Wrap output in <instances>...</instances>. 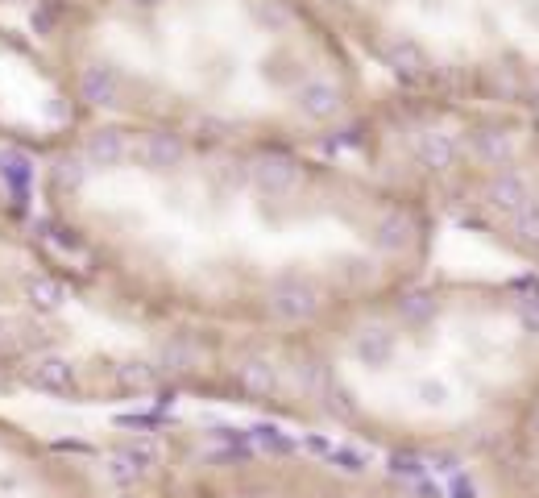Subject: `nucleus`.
Wrapping results in <instances>:
<instances>
[{
  "instance_id": "9",
  "label": "nucleus",
  "mask_w": 539,
  "mask_h": 498,
  "mask_svg": "<svg viewBox=\"0 0 539 498\" xmlns=\"http://www.w3.org/2000/svg\"><path fill=\"white\" fill-rule=\"evenodd\" d=\"M481 478L490 482L486 494L502 498H539V382L527 395L515 428L506 432L502 449L486 461Z\"/></svg>"
},
{
  "instance_id": "6",
  "label": "nucleus",
  "mask_w": 539,
  "mask_h": 498,
  "mask_svg": "<svg viewBox=\"0 0 539 498\" xmlns=\"http://www.w3.org/2000/svg\"><path fill=\"white\" fill-rule=\"evenodd\" d=\"M382 88L539 117V0H307Z\"/></svg>"
},
{
  "instance_id": "3",
  "label": "nucleus",
  "mask_w": 539,
  "mask_h": 498,
  "mask_svg": "<svg viewBox=\"0 0 539 498\" xmlns=\"http://www.w3.org/2000/svg\"><path fill=\"white\" fill-rule=\"evenodd\" d=\"M59 125L349 154L378 79L307 0H75L34 42Z\"/></svg>"
},
{
  "instance_id": "7",
  "label": "nucleus",
  "mask_w": 539,
  "mask_h": 498,
  "mask_svg": "<svg viewBox=\"0 0 539 498\" xmlns=\"http://www.w3.org/2000/svg\"><path fill=\"white\" fill-rule=\"evenodd\" d=\"M125 498H461L436 469L382 461L282 424H166L104 457Z\"/></svg>"
},
{
  "instance_id": "10",
  "label": "nucleus",
  "mask_w": 539,
  "mask_h": 498,
  "mask_svg": "<svg viewBox=\"0 0 539 498\" xmlns=\"http://www.w3.org/2000/svg\"><path fill=\"white\" fill-rule=\"evenodd\" d=\"M67 5H75V0H0V71L25 67L34 79V42L42 25Z\"/></svg>"
},
{
  "instance_id": "8",
  "label": "nucleus",
  "mask_w": 539,
  "mask_h": 498,
  "mask_svg": "<svg viewBox=\"0 0 539 498\" xmlns=\"http://www.w3.org/2000/svg\"><path fill=\"white\" fill-rule=\"evenodd\" d=\"M100 457L50 440L0 411V498H104Z\"/></svg>"
},
{
  "instance_id": "5",
  "label": "nucleus",
  "mask_w": 539,
  "mask_h": 498,
  "mask_svg": "<svg viewBox=\"0 0 539 498\" xmlns=\"http://www.w3.org/2000/svg\"><path fill=\"white\" fill-rule=\"evenodd\" d=\"M436 225L539 270V117L382 88L349 150Z\"/></svg>"
},
{
  "instance_id": "2",
  "label": "nucleus",
  "mask_w": 539,
  "mask_h": 498,
  "mask_svg": "<svg viewBox=\"0 0 539 498\" xmlns=\"http://www.w3.org/2000/svg\"><path fill=\"white\" fill-rule=\"evenodd\" d=\"M539 382V283L419 274L274 337L208 332L191 403L481 474Z\"/></svg>"
},
{
  "instance_id": "4",
  "label": "nucleus",
  "mask_w": 539,
  "mask_h": 498,
  "mask_svg": "<svg viewBox=\"0 0 539 498\" xmlns=\"http://www.w3.org/2000/svg\"><path fill=\"white\" fill-rule=\"evenodd\" d=\"M204 341L92 283L0 175V386L67 407L191 403Z\"/></svg>"
},
{
  "instance_id": "1",
  "label": "nucleus",
  "mask_w": 539,
  "mask_h": 498,
  "mask_svg": "<svg viewBox=\"0 0 539 498\" xmlns=\"http://www.w3.org/2000/svg\"><path fill=\"white\" fill-rule=\"evenodd\" d=\"M17 158L75 266L170 328L295 332L436 262L440 225L353 154L59 125Z\"/></svg>"
}]
</instances>
